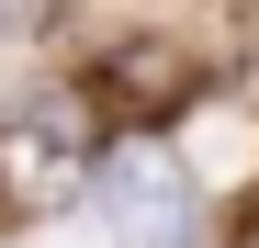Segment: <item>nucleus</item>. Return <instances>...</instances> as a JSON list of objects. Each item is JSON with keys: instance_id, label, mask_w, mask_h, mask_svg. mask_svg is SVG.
I'll return each mask as SVG.
<instances>
[{"instance_id": "obj_4", "label": "nucleus", "mask_w": 259, "mask_h": 248, "mask_svg": "<svg viewBox=\"0 0 259 248\" xmlns=\"http://www.w3.org/2000/svg\"><path fill=\"white\" fill-rule=\"evenodd\" d=\"M46 12H57V0H0V46H34V34H46Z\"/></svg>"}, {"instance_id": "obj_2", "label": "nucleus", "mask_w": 259, "mask_h": 248, "mask_svg": "<svg viewBox=\"0 0 259 248\" xmlns=\"http://www.w3.org/2000/svg\"><path fill=\"white\" fill-rule=\"evenodd\" d=\"M192 91H203V79H192V57H181V46H113V57H102V102H113L124 124L181 113Z\"/></svg>"}, {"instance_id": "obj_1", "label": "nucleus", "mask_w": 259, "mask_h": 248, "mask_svg": "<svg viewBox=\"0 0 259 248\" xmlns=\"http://www.w3.org/2000/svg\"><path fill=\"white\" fill-rule=\"evenodd\" d=\"M102 226H113V248H192V170L158 136L102 147Z\"/></svg>"}, {"instance_id": "obj_3", "label": "nucleus", "mask_w": 259, "mask_h": 248, "mask_svg": "<svg viewBox=\"0 0 259 248\" xmlns=\"http://www.w3.org/2000/svg\"><path fill=\"white\" fill-rule=\"evenodd\" d=\"M23 181L34 192H68V158H79V136H68V102H46V113H23Z\"/></svg>"}]
</instances>
